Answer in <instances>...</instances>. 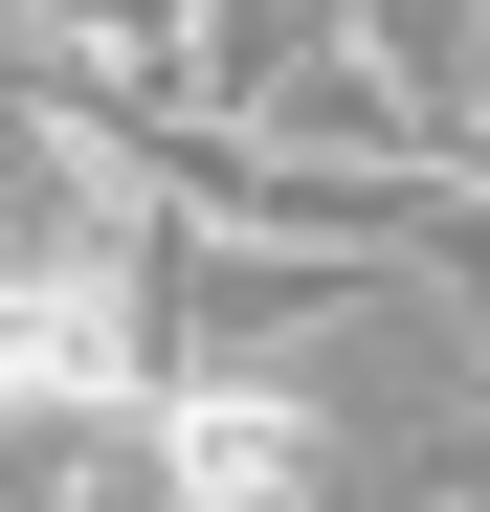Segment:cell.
<instances>
[{"mask_svg":"<svg viewBox=\"0 0 490 512\" xmlns=\"http://www.w3.org/2000/svg\"><path fill=\"white\" fill-rule=\"evenodd\" d=\"M134 512H357V401H335V357L156 334V379H134Z\"/></svg>","mask_w":490,"mask_h":512,"instance_id":"6da1fadb","label":"cell"},{"mask_svg":"<svg viewBox=\"0 0 490 512\" xmlns=\"http://www.w3.org/2000/svg\"><path fill=\"white\" fill-rule=\"evenodd\" d=\"M357 45H379V67H401L424 112H446L468 67H490V0H357Z\"/></svg>","mask_w":490,"mask_h":512,"instance_id":"7a4b0ae2","label":"cell"}]
</instances>
